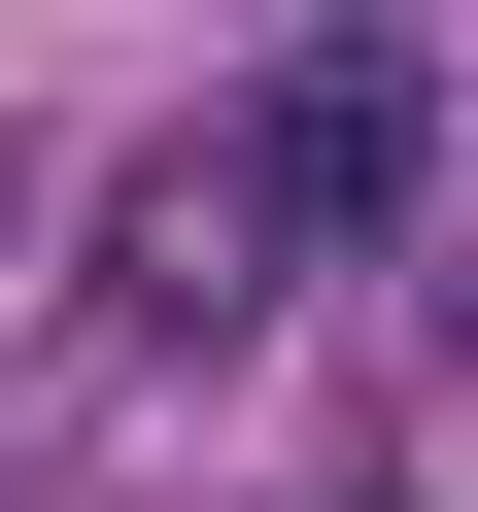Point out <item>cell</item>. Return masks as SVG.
<instances>
[{
  "label": "cell",
  "mask_w": 478,
  "mask_h": 512,
  "mask_svg": "<svg viewBox=\"0 0 478 512\" xmlns=\"http://www.w3.org/2000/svg\"><path fill=\"white\" fill-rule=\"evenodd\" d=\"M410 137H444V103H410L376 35H342V69H274V103H205V137L69 239V342H137V376H171V342H239V308H308L342 239L410 205Z\"/></svg>",
  "instance_id": "cell-1"
}]
</instances>
